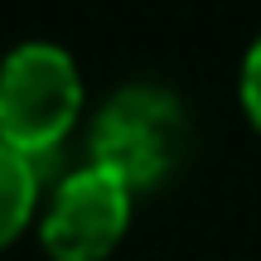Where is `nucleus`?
I'll use <instances>...</instances> for the list:
<instances>
[{"label": "nucleus", "instance_id": "f257e3e1", "mask_svg": "<svg viewBox=\"0 0 261 261\" xmlns=\"http://www.w3.org/2000/svg\"><path fill=\"white\" fill-rule=\"evenodd\" d=\"M189 145V112L174 87L136 77L116 87L97 107L87 126V155L92 165L121 174L126 184H155L184 160Z\"/></svg>", "mask_w": 261, "mask_h": 261}, {"label": "nucleus", "instance_id": "f03ea898", "mask_svg": "<svg viewBox=\"0 0 261 261\" xmlns=\"http://www.w3.org/2000/svg\"><path fill=\"white\" fill-rule=\"evenodd\" d=\"M83 107V77L63 44L19 39L0 58V140L24 150L29 160L48 155L73 130Z\"/></svg>", "mask_w": 261, "mask_h": 261}, {"label": "nucleus", "instance_id": "7ed1b4c3", "mask_svg": "<svg viewBox=\"0 0 261 261\" xmlns=\"http://www.w3.org/2000/svg\"><path fill=\"white\" fill-rule=\"evenodd\" d=\"M126 218H130V184L87 160L83 169L58 179L39 232L58 261H97L126 232Z\"/></svg>", "mask_w": 261, "mask_h": 261}, {"label": "nucleus", "instance_id": "20e7f679", "mask_svg": "<svg viewBox=\"0 0 261 261\" xmlns=\"http://www.w3.org/2000/svg\"><path fill=\"white\" fill-rule=\"evenodd\" d=\"M34 194H39V169L24 150H15L10 140H0V242L24 227L29 208H34Z\"/></svg>", "mask_w": 261, "mask_h": 261}, {"label": "nucleus", "instance_id": "39448f33", "mask_svg": "<svg viewBox=\"0 0 261 261\" xmlns=\"http://www.w3.org/2000/svg\"><path fill=\"white\" fill-rule=\"evenodd\" d=\"M242 102H247V112H252L256 126H261V34L252 39V48H247V58H242Z\"/></svg>", "mask_w": 261, "mask_h": 261}]
</instances>
